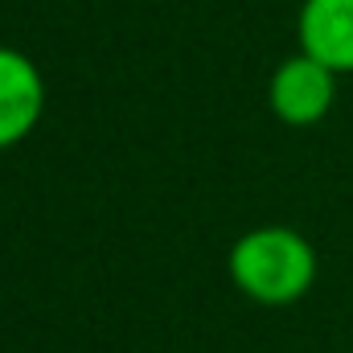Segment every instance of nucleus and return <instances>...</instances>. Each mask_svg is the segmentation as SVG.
<instances>
[{
  "instance_id": "obj_4",
  "label": "nucleus",
  "mask_w": 353,
  "mask_h": 353,
  "mask_svg": "<svg viewBox=\"0 0 353 353\" xmlns=\"http://www.w3.org/2000/svg\"><path fill=\"white\" fill-rule=\"evenodd\" d=\"M296 46L337 74H353V0H304Z\"/></svg>"
},
{
  "instance_id": "obj_1",
  "label": "nucleus",
  "mask_w": 353,
  "mask_h": 353,
  "mask_svg": "<svg viewBox=\"0 0 353 353\" xmlns=\"http://www.w3.org/2000/svg\"><path fill=\"white\" fill-rule=\"evenodd\" d=\"M226 271L247 300L288 308L316 283V247L292 226H255L230 247Z\"/></svg>"
},
{
  "instance_id": "obj_3",
  "label": "nucleus",
  "mask_w": 353,
  "mask_h": 353,
  "mask_svg": "<svg viewBox=\"0 0 353 353\" xmlns=\"http://www.w3.org/2000/svg\"><path fill=\"white\" fill-rule=\"evenodd\" d=\"M41 115H46L41 66L17 46H0V152L29 140Z\"/></svg>"
},
{
  "instance_id": "obj_2",
  "label": "nucleus",
  "mask_w": 353,
  "mask_h": 353,
  "mask_svg": "<svg viewBox=\"0 0 353 353\" xmlns=\"http://www.w3.org/2000/svg\"><path fill=\"white\" fill-rule=\"evenodd\" d=\"M337 79H341L337 70H329L325 62H316L304 50H296L292 58H283L275 66V74L267 83V107L288 128H312V123H321L333 111Z\"/></svg>"
}]
</instances>
